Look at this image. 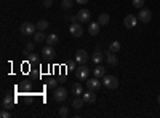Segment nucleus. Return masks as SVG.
<instances>
[{"label": "nucleus", "mask_w": 160, "mask_h": 118, "mask_svg": "<svg viewBox=\"0 0 160 118\" xmlns=\"http://www.w3.org/2000/svg\"><path fill=\"white\" fill-rule=\"evenodd\" d=\"M102 85L109 89H114V88L118 86V78L114 77V75H104L102 77Z\"/></svg>", "instance_id": "nucleus-1"}, {"label": "nucleus", "mask_w": 160, "mask_h": 118, "mask_svg": "<svg viewBox=\"0 0 160 118\" xmlns=\"http://www.w3.org/2000/svg\"><path fill=\"white\" fill-rule=\"evenodd\" d=\"M35 31H37V26H34L32 22H24V24L21 26V34H22L24 37L34 35V34H35Z\"/></svg>", "instance_id": "nucleus-2"}, {"label": "nucleus", "mask_w": 160, "mask_h": 118, "mask_svg": "<svg viewBox=\"0 0 160 118\" xmlns=\"http://www.w3.org/2000/svg\"><path fill=\"white\" fill-rule=\"evenodd\" d=\"M53 97H55L56 102H64L66 99H68V91H66V88H55Z\"/></svg>", "instance_id": "nucleus-3"}, {"label": "nucleus", "mask_w": 160, "mask_h": 118, "mask_svg": "<svg viewBox=\"0 0 160 118\" xmlns=\"http://www.w3.org/2000/svg\"><path fill=\"white\" fill-rule=\"evenodd\" d=\"M69 32H71V35L75 37V38L82 37V35H83V27H82V24H80V22H74V24H71Z\"/></svg>", "instance_id": "nucleus-4"}, {"label": "nucleus", "mask_w": 160, "mask_h": 118, "mask_svg": "<svg viewBox=\"0 0 160 118\" xmlns=\"http://www.w3.org/2000/svg\"><path fill=\"white\" fill-rule=\"evenodd\" d=\"M75 75L78 80H87V78L90 77V69L87 67V65H80V67L75 70Z\"/></svg>", "instance_id": "nucleus-5"}, {"label": "nucleus", "mask_w": 160, "mask_h": 118, "mask_svg": "<svg viewBox=\"0 0 160 118\" xmlns=\"http://www.w3.org/2000/svg\"><path fill=\"white\" fill-rule=\"evenodd\" d=\"M102 85V82H99V78L95 77V78H87V88L88 89H99V86Z\"/></svg>", "instance_id": "nucleus-6"}, {"label": "nucleus", "mask_w": 160, "mask_h": 118, "mask_svg": "<svg viewBox=\"0 0 160 118\" xmlns=\"http://www.w3.org/2000/svg\"><path fill=\"white\" fill-rule=\"evenodd\" d=\"M82 97H83V101H85L87 104L95 102V101H96V93H95V89H87V91H83Z\"/></svg>", "instance_id": "nucleus-7"}, {"label": "nucleus", "mask_w": 160, "mask_h": 118, "mask_svg": "<svg viewBox=\"0 0 160 118\" xmlns=\"http://www.w3.org/2000/svg\"><path fill=\"white\" fill-rule=\"evenodd\" d=\"M77 18H78V22H80V24H83V22H88V21H90L91 15H90V11H88V10L82 8V10L77 13Z\"/></svg>", "instance_id": "nucleus-8"}, {"label": "nucleus", "mask_w": 160, "mask_h": 118, "mask_svg": "<svg viewBox=\"0 0 160 118\" xmlns=\"http://www.w3.org/2000/svg\"><path fill=\"white\" fill-rule=\"evenodd\" d=\"M151 18H152V13H151V10H148V8H142V10L139 11V15H138V19H139L141 22H149Z\"/></svg>", "instance_id": "nucleus-9"}, {"label": "nucleus", "mask_w": 160, "mask_h": 118, "mask_svg": "<svg viewBox=\"0 0 160 118\" xmlns=\"http://www.w3.org/2000/svg\"><path fill=\"white\" fill-rule=\"evenodd\" d=\"M136 22H138V18H136L135 15H127L125 19H123L125 27H128V29H133V27L136 26Z\"/></svg>", "instance_id": "nucleus-10"}, {"label": "nucleus", "mask_w": 160, "mask_h": 118, "mask_svg": "<svg viewBox=\"0 0 160 118\" xmlns=\"http://www.w3.org/2000/svg\"><path fill=\"white\" fill-rule=\"evenodd\" d=\"M88 59V54H87V51L85 50H77V53H75V61L78 64H85Z\"/></svg>", "instance_id": "nucleus-11"}, {"label": "nucleus", "mask_w": 160, "mask_h": 118, "mask_svg": "<svg viewBox=\"0 0 160 118\" xmlns=\"http://www.w3.org/2000/svg\"><path fill=\"white\" fill-rule=\"evenodd\" d=\"M2 106H3V109H8V110H11L13 107H15V97L13 96H5L3 97V101H2Z\"/></svg>", "instance_id": "nucleus-12"}, {"label": "nucleus", "mask_w": 160, "mask_h": 118, "mask_svg": "<svg viewBox=\"0 0 160 118\" xmlns=\"http://www.w3.org/2000/svg\"><path fill=\"white\" fill-rule=\"evenodd\" d=\"M55 50H53V46L51 45H48V46H43V50H42V56L43 58H47V59H51V58H55Z\"/></svg>", "instance_id": "nucleus-13"}, {"label": "nucleus", "mask_w": 160, "mask_h": 118, "mask_svg": "<svg viewBox=\"0 0 160 118\" xmlns=\"http://www.w3.org/2000/svg\"><path fill=\"white\" fill-rule=\"evenodd\" d=\"M99 27H101V24L96 21V22H90V26H88V32L91 34V35H98L99 34Z\"/></svg>", "instance_id": "nucleus-14"}, {"label": "nucleus", "mask_w": 160, "mask_h": 118, "mask_svg": "<svg viewBox=\"0 0 160 118\" xmlns=\"http://www.w3.org/2000/svg\"><path fill=\"white\" fill-rule=\"evenodd\" d=\"M83 104H85V101H83V97H80V96H74V101H72V106L71 107H74V109H82L83 107Z\"/></svg>", "instance_id": "nucleus-15"}, {"label": "nucleus", "mask_w": 160, "mask_h": 118, "mask_svg": "<svg viewBox=\"0 0 160 118\" xmlns=\"http://www.w3.org/2000/svg\"><path fill=\"white\" fill-rule=\"evenodd\" d=\"M34 42H35V43L47 42V35L43 34V31H37V32L34 34Z\"/></svg>", "instance_id": "nucleus-16"}, {"label": "nucleus", "mask_w": 160, "mask_h": 118, "mask_svg": "<svg viewBox=\"0 0 160 118\" xmlns=\"http://www.w3.org/2000/svg\"><path fill=\"white\" fill-rule=\"evenodd\" d=\"M47 43L48 45H56V43H59V37L56 35V34H48L47 35Z\"/></svg>", "instance_id": "nucleus-17"}, {"label": "nucleus", "mask_w": 160, "mask_h": 118, "mask_svg": "<svg viewBox=\"0 0 160 118\" xmlns=\"http://www.w3.org/2000/svg\"><path fill=\"white\" fill-rule=\"evenodd\" d=\"M109 21H111V16L108 15V13H102V15L98 16V22H99L101 26H108Z\"/></svg>", "instance_id": "nucleus-18"}, {"label": "nucleus", "mask_w": 160, "mask_h": 118, "mask_svg": "<svg viewBox=\"0 0 160 118\" xmlns=\"http://www.w3.org/2000/svg\"><path fill=\"white\" fill-rule=\"evenodd\" d=\"M93 73H95V77H98V78H102L106 75V69L102 67L101 64H98L96 67H95V70H93Z\"/></svg>", "instance_id": "nucleus-19"}, {"label": "nucleus", "mask_w": 160, "mask_h": 118, "mask_svg": "<svg viewBox=\"0 0 160 118\" xmlns=\"http://www.w3.org/2000/svg\"><path fill=\"white\" fill-rule=\"evenodd\" d=\"M72 93H74V96H82L83 94V86L80 85V83L72 85Z\"/></svg>", "instance_id": "nucleus-20"}, {"label": "nucleus", "mask_w": 160, "mask_h": 118, "mask_svg": "<svg viewBox=\"0 0 160 118\" xmlns=\"http://www.w3.org/2000/svg\"><path fill=\"white\" fill-rule=\"evenodd\" d=\"M106 59H108V62H109L111 65H115V64H117V56H115V53H112V51H108Z\"/></svg>", "instance_id": "nucleus-21"}, {"label": "nucleus", "mask_w": 160, "mask_h": 118, "mask_svg": "<svg viewBox=\"0 0 160 118\" xmlns=\"http://www.w3.org/2000/svg\"><path fill=\"white\" fill-rule=\"evenodd\" d=\"M102 53L101 51H95V53H93V56H91V61L95 62V64H101V61H102Z\"/></svg>", "instance_id": "nucleus-22"}, {"label": "nucleus", "mask_w": 160, "mask_h": 118, "mask_svg": "<svg viewBox=\"0 0 160 118\" xmlns=\"http://www.w3.org/2000/svg\"><path fill=\"white\" fill-rule=\"evenodd\" d=\"M37 31H47L48 29V21H45V19H40L37 24Z\"/></svg>", "instance_id": "nucleus-23"}, {"label": "nucleus", "mask_w": 160, "mask_h": 118, "mask_svg": "<svg viewBox=\"0 0 160 118\" xmlns=\"http://www.w3.org/2000/svg\"><path fill=\"white\" fill-rule=\"evenodd\" d=\"M109 51H112V53H118L120 51V43L118 42H112L111 46H109Z\"/></svg>", "instance_id": "nucleus-24"}, {"label": "nucleus", "mask_w": 160, "mask_h": 118, "mask_svg": "<svg viewBox=\"0 0 160 118\" xmlns=\"http://www.w3.org/2000/svg\"><path fill=\"white\" fill-rule=\"evenodd\" d=\"M72 5H74L72 0H62V2H61V7H62L64 10H69V8H72Z\"/></svg>", "instance_id": "nucleus-25"}, {"label": "nucleus", "mask_w": 160, "mask_h": 118, "mask_svg": "<svg viewBox=\"0 0 160 118\" xmlns=\"http://www.w3.org/2000/svg\"><path fill=\"white\" fill-rule=\"evenodd\" d=\"M144 2H146V0H133V7H135V8H142Z\"/></svg>", "instance_id": "nucleus-26"}, {"label": "nucleus", "mask_w": 160, "mask_h": 118, "mask_svg": "<svg viewBox=\"0 0 160 118\" xmlns=\"http://www.w3.org/2000/svg\"><path fill=\"white\" fill-rule=\"evenodd\" d=\"M68 115H69V109L62 106V107L59 109V116H62V118H64V116H68Z\"/></svg>", "instance_id": "nucleus-27"}, {"label": "nucleus", "mask_w": 160, "mask_h": 118, "mask_svg": "<svg viewBox=\"0 0 160 118\" xmlns=\"http://www.w3.org/2000/svg\"><path fill=\"white\" fill-rule=\"evenodd\" d=\"M47 85H48V88H58V82L55 80V78H50V80L47 82Z\"/></svg>", "instance_id": "nucleus-28"}, {"label": "nucleus", "mask_w": 160, "mask_h": 118, "mask_svg": "<svg viewBox=\"0 0 160 118\" xmlns=\"http://www.w3.org/2000/svg\"><path fill=\"white\" fill-rule=\"evenodd\" d=\"M0 116H2V118H10V116H11V113H10V110H8V109H3L2 112H0Z\"/></svg>", "instance_id": "nucleus-29"}, {"label": "nucleus", "mask_w": 160, "mask_h": 118, "mask_svg": "<svg viewBox=\"0 0 160 118\" xmlns=\"http://www.w3.org/2000/svg\"><path fill=\"white\" fill-rule=\"evenodd\" d=\"M28 58H29V61H31V62H38V58H37V54H35V53H31Z\"/></svg>", "instance_id": "nucleus-30"}, {"label": "nucleus", "mask_w": 160, "mask_h": 118, "mask_svg": "<svg viewBox=\"0 0 160 118\" xmlns=\"http://www.w3.org/2000/svg\"><path fill=\"white\" fill-rule=\"evenodd\" d=\"M66 19H68V21H71V24H74V22H78V18H77V15H75V16H66Z\"/></svg>", "instance_id": "nucleus-31"}, {"label": "nucleus", "mask_w": 160, "mask_h": 118, "mask_svg": "<svg viewBox=\"0 0 160 118\" xmlns=\"http://www.w3.org/2000/svg\"><path fill=\"white\" fill-rule=\"evenodd\" d=\"M35 45H37L35 42H29L28 45H26V50H29V51H32V50L35 48Z\"/></svg>", "instance_id": "nucleus-32"}, {"label": "nucleus", "mask_w": 160, "mask_h": 118, "mask_svg": "<svg viewBox=\"0 0 160 118\" xmlns=\"http://www.w3.org/2000/svg\"><path fill=\"white\" fill-rule=\"evenodd\" d=\"M53 5V0H43V7H47V8H50Z\"/></svg>", "instance_id": "nucleus-33"}, {"label": "nucleus", "mask_w": 160, "mask_h": 118, "mask_svg": "<svg viewBox=\"0 0 160 118\" xmlns=\"http://www.w3.org/2000/svg\"><path fill=\"white\" fill-rule=\"evenodd\" d=\"M75 2H77L78 5H87V3H88V0H75Z\"/></svg>", "instance_id": "nucleus-34"}, {"label": "nucleus", "mask_w": 160, "mask_h": 118, "mask_svg": "<svg viewBox=\"0 0 160 118\" xmlns=\"http://www.w3.org/2000/svg\"><path fill=\"white\" fill-rule=\"evenodd\" d=\"M68 67H69L71 70H74V69H77V67H75V62H69V64H68Z\"/></svg>", "instance_id": "nucleus-35"}, {"label": "nucleus", "mask_w": 160, "mask_h": 118, "mask_svg": "<svg viewBox=\"0 0 160 118\" xmlns=\"http://www.w3.org/2000/svg\"><path fill=\"white\" fill-rule=\"evenodd\" d=\"M24 89H31V83H26L24 85Z\"/></svg>", "instance_id": "nucleus-36"}, {"label": "nucleus", "mask_w": 160, "mask_h": 118, "mask_svg": "<svg viewBox=\"0 0 160 118\" xmlns=\"http://www.w3.org/2000/svg\"><path fill=\"white\" fill-rule=\"evenodd\" d=\"M157 101H158V104H160V94H158V97H157Z\"/></svg>", "instance_id": "nucleus-37"}]
</instances>
